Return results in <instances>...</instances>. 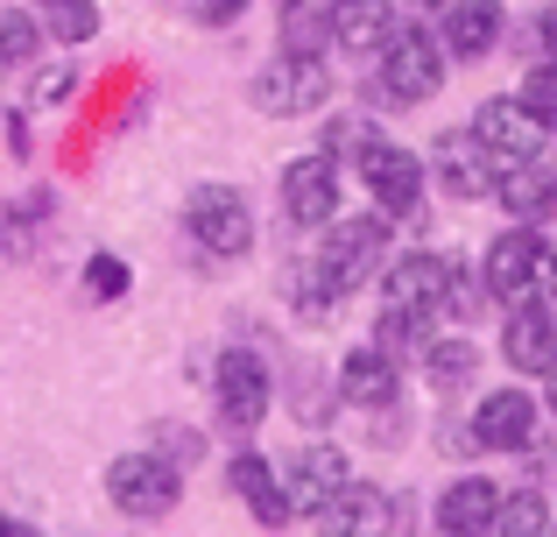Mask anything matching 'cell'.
Returning a JSON list of instances; mask_svg holds the SVG:
<instances>
[{"label": "cell", "instance_id": "cell-1", "mask_svg": "<svg viewBox=\"0 0 557 537\" xmlns=\"http://www.w3.org/2000/svg\"><path fill=\"white\" fill-rule=\"evenodd\" d=\"M445 290H451V263L445 255H395L381 269V318H374V346H409V340H431V318L445 312Z\"/></svg>", "mask_w": 557, "mask_h": 537}, {"label": "cell", "instance_id": "cell-2", "mask_svg": "<svg viewBox=\"0 0 557 537\" xmlns=\"http://www.w3.org/2000/svg\"><path fill=\"white\" fill-rule=\"evenodd\" d=\"M445 36L423 22H395V36L381 42V78L368 85L374 107H409V99H431L445 85Z\"/></svg>", "mask_w": 557, "mask_h": 537}, {"label": "cell", "instance_id": "cell-3", "mask_svg": "<svg viewBox=\"0 0 557 537\" xmlns=\"http://www.w3.org/2000/svg\"><path fill=\"white\" fill-rule=\"evenodd\" d=\"M480 276H487V297H502V304H550L557 297V248L536 227L494 234Z\"/></svg>", "mask_w": 557, "mask_h": 537}, {"label": "cell", "instance_id": "cell-4", "mask_svg": "<svg viewBox=\"0 0 557 537\" xmlns=\"http://www.w3.org/2000/svg\"><path fill=\"white\" fill-rule=\"evenodd\" d=\"M381 263H388V220L368 212V220H332L325 227V248L311 255V276H318V290L339 304V297H354Z\"/></svg>", "mask_w": 557, "mask_h": 537}, {"label": "cell", "instance_id": "cell-5", "mask_svg": "<svg viewBox=\"0 0 557 537\" xmlns=\"http://www.w3.org/2000/svg\"><path fill=\"white\" fill-rule=\"evenodd\" d=\"M332 64L325 50H283L275 64H261V78L247 85V99H255L261 113H275V121H297V113H318L332 107Z\"/></svg>", "mask_w": 557, "mask_h": 537}, {"label": "cell", "instance_id": "cell-6", "mask_svg": "<svg viewBox=\"0 0 557 537\" xmlns=\"http://www.w3.org/2000/svg\"><path fill=\"white\" fill-rule=\"evenodd\" d=\"M184 227H190V241H198L205 255H219V263H240V255L255 248V212H247V198L226 192V184H205V192H190Z\"/></svg>", "mask_w": 557, "mask_h": 537}, {"label": "cell", "instance_id": "cell-7", "mask_svg": "<svg viewBox=\"0 0 557 537\" xmlns=\"http://www.w3.org/2000/svg\"><path fill=\"white\" fill-rule=\"evenodd\" d=\"M107 496H113L121 516H170L177 496H184V474L156 453H121L107 467Z\"/></svg>", "mask_w": 557, "mask_h": 537}, {"label": "cell", "instance_id": "cell-8", "mask_svg": "<svg viewBox=\"0 0 557 537\" xmlns=\"http://www.w3.org/2000/svg\"><path fill=\"white\" fill-rule=\"evenodd\" d=\"M431 178H437V192H451V198H487L494 184H502V156H494L473 127H451L431 149Z\"/></svg>", "mask_w": 557, "mask_h": 537}, {"label": "cell", "instance_id": "cell-9", "mask_svg": "<svg viewBox=\"0 0 557 537\" xmlns=\"http://www.w3.org/2000/svg\"><path fill=\"white\" fill-rule=\"evenodd\" d=\"M360 178H368L381 220H409V212L423 206V163L409 149H395V142H374V149L360 156Z\"/></svg>", "mask_w": 557, "mask_h": 537}, {"label": "cell", "instance_id": "cell-10", "mask_svg": "<svg viewBox=\"0 0 557 537\" xmlns=\"http://www.w3.org/2000/svg\"><path fill=\"white\" fill-rule=\"evenodd\" d=\"M212 389H219V417H226L233 431H255L261 417H269V361L261 354H219L212 368Z\"/></svg>", "mask_w": 557, "mask_h": 537}, {"label": "cell", "instance_id": "cell-11", "mask_svg": "<svg viewBox=\"0 0 557 537\" xmlns=\"http://www.w3.org/2000/svg\"><path fill=\"white\" fill-rule=\"evenodd\" d=\"M283 212L297 227H332V212H339V156L332 149L297 156L283 170Z\"/></svg>", "mask_w": 557, "mask_h": 537}, {"label": "cell", "instance_id": "cell-12", "mask_svg": "<svg viewBox=\"0 0 557 537\" xmlns=\"http://www.w3.org/2000/svg\"><path fill=\"white\" fill-rule=\"evenodd\" d=\"M536 417H544V403L530 389H494L473 411V446H487V453H530Z\"/></svg>", "mask_w": 557, "mask_h": 537}, {"label": "cell", "instance_id": "cell-13", "mask_svg": "<svg viewBox=\"0 0 557 537\" xmlns=\"http://www.w3.org/2000/svg\"><path fill=\"white\" fill-rule=\"evenodd\" d=\"M473 135L487 142L502 163H536V149H544V135L550 127L536 121L522 99H480V113H473Z\"/></svg>", "mask_w": 557, "mask_h": 537}, {"label": "cell", "instance_id": "cell-14", "mask_svg": "<svg viewBox=\"0 0 557 537\" xmlns=\"http://www.w3.org/2000/svg\"><path fill=\"white\" fill-rule=\"evenodd\" d=\"M502 28H508V8H502V0H445V14H437V36H445V50L466 57V64L494 57Z\"/></svg>", "mask_w": 557, "mask_h": 537}, {"label": "cell", "instance_id": "cell-15", "mask_svg": "<svg viewBox=\"0 0 557 537\" xmlns=\"http://www.w3.org/2000/svg\"><path fill=\"white\" fill-rule=\"evenodd\" d=\"M388 530H395V502L368 481H346L318 510V537H388Z\"/></svg>", "mask_w": 557, "mask_h": 537}, {"label": "cell", "instance_id": "cell-16", "mask_svg": "<svg viewBox=\"0 0 557 537\" xmlns=\"http://www.w3.org/2000/svg\"><path fill=\"white\" fill-rule=\"evenodd\" d=\"M502 361L522 375H550L557 368V312L544 304H516L502 326Z\"/></svg>", "mask_w": 557, "mask_h": 537}, {"label": "cell", "instance_id": "cell-17", "mask_svg": "<svg viewBox=\"0 0 557 537\" xmlns=\"http://www.w3.org/2000/svg\"><path fill=\"white\" fill-rule=\"evenodd\" d=\"M283 488H289V502H297V516H318L346 488V453H339V446H297Z\"/></svg>", "mask_w": 557, "mask_h": 537}, {"label": "cell", "instance_id": "cell-18", "mask_svg": "<svg viewBox=\"0 0 557 537\" xmlns=\"http://www.w3.org/2000/svg\"><path fill=\"white\" fill-rule=\"evenodd\" d=\"M226 481H233V496H240L247 510H255V524H261V530H289V516H297V502H289L283 474H275V467H269L261 453H233Z\"/></svg>", "mask_w": 557, "mask_h": 537}, {"label": "cell", "instance_id": "cell-19", "mask_svg": "<svg viewBox=\"0 0 557 537\" xmlns=\"http://www.w3.org/2000/svg\"><path fill=\"white\" fill-rule=\"evenodd\" d=\"M494 516H502V488L487 474H459L437 496V530L445 537H494Z\"/></svg>", "mask_w": 557, "mask_h": 537}, {"label": "cell", "instance_id": "cell-20", "mask_svg": "<svg viewBox=\"0 0 557 537\" xmlns=\"http://www.w3.org/2000/svg\"><path fill=\"white\" fill-rule=\"evenodd\" d=\"M395 389H403V375H395L388 346H354V354L339 361V396L360 403V411H388Z\"/></svg>", "mask_w": 557, "mask_h": 537}, {"label": "cell", "instance_id": "cell-21", "mask_svg": "<svg viewBox=\"0 0 557 537\" xmlns=\"http://www.w3.org/2000/svg\"><path fill=\"white\" fill-rule=\"evenodd\" d=\"M395 36V0H332V42L346 57H381Z\"/></svg>", "mask_w": 557, "mask_h": 537}, {"label": "cell", "instance_id": "cell-22", "mask_svg": "<svg viewBox=\"0 0 557 537\" xmlns=\"http://www.w3.org/2000/svg\"><path fill=\"white\" fill-rule=\"evenodd\" d=\"M494 198L508 206V220L516 227H550L557 220V178L536 163H508V178L494 184Z\"/></svg>", "mask_w": 557, "mask_h": 537}, {"label": "cell", "instance_id": "cell-23", "mask_svg": "<svg viewBox=\"0 0 557 537\" xmlns=\"http://www.w3.org/2000/svg\"><path fill=\"white\" fill-rule=\"evenodd\" d=\"M480 368V354L466 340H431L423 346V375H431V389H466Z\"/></svg>", "mask_w": 557, "mask_h": 537}, {"label": "cell", "instance_id": "cell-24", "mask_svg": "<svg viewBox=\"0 0 557 537\" xmlns=\"http://www.w3.org/2000/svg\"><path fill=\"white\" fill-rule=\"evenodd\" d=\"M325 36H332L325 0H289L283 8V50H325Z\"/></svg>", "mask_w": 557, "mask_h": 537}, {"label": "cell", "instance_id": "cell-25", "mask_svg": "<svg viewBox=\"0 0 557 537\" xmlns=\"http://www.w3.org/2000/svg\"><path fill=\"white\" fill-rule=\"evenodd\" d=\"M550 530V510H544V496H502V516H494V537H544Z\"/></svg>", "mask_w": 557, "mask_h": 537}, {"label": "cell", "instance_id": "cell-26", "mask_svg": "<svg viewBox=\"0 0 557 537\" xmlns=\"http://www.w3.org/2000/svg\"><path fill=\"white\" fill-rule=\"evenodd\" d=\"M42 28H50L57 42H92L99 36V8L92 0H50V22Z\"/></svg>", "mask_w": 557, "mask_h": 537}, {"label": "cell", "instance_id": "cell-27", "mask_svg": "<svg viewBox=\"0 0 557 537\" xmlns=\"http://www.w3.org/2000/svg\"><path fill=\"white\" fill-rule=\"evenodd\" d=\"M516 99H522V107H530L544 127H557V57H544V64L522 71V93H516Z\"/></svg>", "mask_w": 557, "mask_h": 537}, {"label": "cell", "instance_id": "cell-28", "mask_svg": "<svg viewBox=\"0 0 557 537\" xmlns=\"http://www.w3.org/2000/svg\"><path fill=\"white\" fill-rule=\"evenodd\" d=\"M42 50V22L36 14H0V64H28Z\"/></svg>", "mask_w": 557, "mask_h": 537}, {"label": "cell", "instance_id": "cell-29", "mask_svg": "<svg viewBox=\"0 0 557 537\" xmlns=\"http://www.w3.org/2000/svg\"><path fill=\"white\" fill-rule=\"evenodd\" d=\"M445 312L459 318V326H473V318L487 312V276H480V283H473V276H459V269H451V290H445Z\"/></svg>", "mask_w": 557, "mask_h": 537}, {"label": "cell", "instance_id": "cell-30", "mask_svg": "<svg viewBox=\"0 0 557 537\" xmlns=\"http://www.w3.org/2000/svg\"><path fill=\"white\" fill-rule=\"evenodd\" d=\"M85 290H92V297H127V263L121 255H92V263H85Z\"/></svg>", "mask_w": 557, "mask_h": 537}, {"label": "cell", "instance_id": "cell-31", "mask_svg": "<svg viewBox=\"0 0 557 537\" xmlns=\"http://www.w3.org/2000/svg\"><path fill=\"white\" fill-rule=\"evenodd\" d=\"M325 149H332V156H368V149H374V127L346 113V121H332V127H325Z\"/></svg>", "mask_w": 557, "mask_h": 537}, {"label": "cell", "instance_id": "cell-32", "mask_svg": "<svg viewBox=\"0 0 557 537\" xmlns=\"http://www.w3.org/2000/svg\"><path fill=\"white\" fill-rule=\"evenodd\" d=\"M71 93H78V71H71V64H50V71H42L36 99H50V107H57V99H71Z\"/></svg>", "mask_w": 557, "mask_h": 537}, {"label": "cell", "instance_id": "cell-33", "mask_svg": "<svg viewBox=\"0 0 557 537\" xmlns=\"http://www.w3.org/2000/svg\"><path fill=\"white\" fill-rule=\"evenodd\" d=\"M190 14L212 22V28H226V22H240V14H247V0H190Z\"/></svg>", "mask_w": 557, "mask_h": 537}, {"label": "cell", "instance_id": "cell-34", "mask_svg": "<svg viewBox=\"0 0 557 537\" xmlns=\"http://www.w3.org/2000/svg\"><path fill=\"white\" fill-rule=\"evenodd\" d=\"M536 36H544V50L557 57V0H550V8H544V14H536Z\"/></svg>", "mask_w": 557, "mask_h": 537}, {"label": "cell", "instance_id": "cell-35", "mask_svg": "<svg viewBox=\"0 0 557 537\" xmlns=\"http://www.w3.org/2000/svg\"><path fill=\"white\" fill-rule=\"evenodd\" d=\"M530 474L536 481H557V453H530Z\"/></svg>", "mask_w": 557, "mask_h": 537}, {"label": "cell", "instance_id": "cell-36", "mask_svg": "<svg viewBox=\"0 0 557 537\" xmlns=\"http://www.w3.org/2000/svg\"><path fill=\"white\" fill-rule=\"evenodd\" d=\"M544 382H550V417H557V368H550V375H544Z\"/></svg>", "mask_w": 557, "mask_h": 537}, {"label": "cell", "instance_id": "cell-37", "mask_svg": "<svg viewBox=\"0 0 557 537\" xmlns=\"http://www.w3.org/2000/svg\"><path fill=\"white\" fill-rule=\"evenodd\" d=\"M0 537H14V524H8V516H0Z\"/></svg>", "mask_w": 557, "mask_h": 537}, {"label": "cell", "instance_id": "cell-38", "mask_svg": "<svg viewBox=\"0 0 557 537\" xmlns=\"http://www.w3.org/2000/svg\"><path fill=\"white\" fill-rule=\"evenodd\" d=\"M417 8H437V0H417Z\"/></svg>", "mask_w": 557, "mask_h": 537}, {"label": "cell", "instance_id": "cell-39", "mask_svg": "<svg viewBox=\"0 0 557 537\" xmlns=\"http://www.w3.org/2000/svg\"><path fill=\"white\" fill-rule=\"evenodd\" d=\"M14 537H36V530H14Z\"/></svg>", "mask_w": 557, "mask_h": 537}, {"label": "cell", "instance_id": "cell-40", "mask_svg": "<svg viewBox=\"0 0 557 537\" xmlns=\"http://www.w3.org/2000/svg\"><path fill=\"white\" fill-rule=\"evenodd\" d=\"M550 537H557V524H550Z\"/></svg>", "mask_w": 557, "mask_h": 537}, {"label": "cell", "instance_id": "cell-41", "mask_svg": "<svg viewBox=\"0 0 557 537\" xmlns=\"http://www.w3.org/2000/svg\"><path fill=\"white\" fill-rule=\"evenodd\" d=\"M42 8H50V0H42Z\"/></svg>", "mask_w": 557, "mask_h": 537}, {"label": "cell", "instance_id": "cell-42", "mask_svg": "<svg viewBox=\"0 0 557 537\" xmlns=\"http://www.w3.org/2000/svg\"><path fill=\"white\" fill-rule=\"evenodd\" d=\"M544 537H550V530H544Z\"/></svg>", "mask_w": 557, "mask_h": 537}]
</instances>
